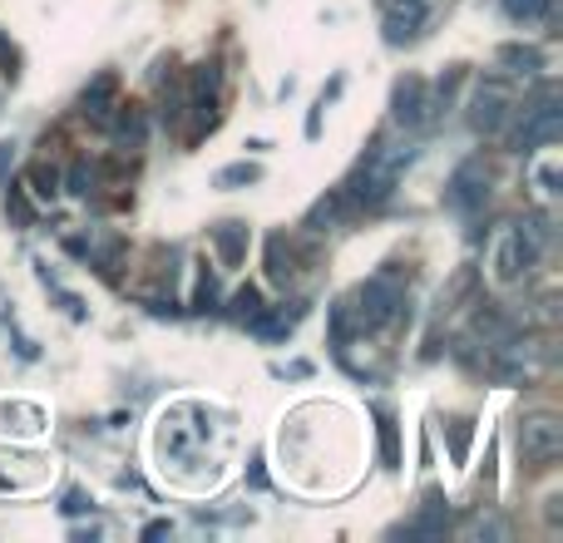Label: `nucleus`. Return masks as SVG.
Segmentation results:
<instances>
[{
  "label": "nucleus",
  "mask_w": 563,
  "mask_h": 543,
  "mask_svg": "<svg viewBox=\"0 0 563 543\" xmlns=\"http://www.w3.org/2000/svg\"><path fill=\"white\" fill-rule=\"evenodd\" d=\"M410 158H416V148L410 144H380L376 154L361 158V168L351 174V184H341L351 213H356V208H380L386 203V198L396 193V178H400V168H406Z\"/></svg>",
  "instance_id": "f257e3e1"
},
{
  "label": "nucleus",
  "mask_w": 563,
  "mask_h": 543,
  "mask_svg": "<svg viewBox=\"0 0 563 543\" xmlns=\"http://www.w3.org/2000/svg\"><path fill=\"white\" fill-rule=\"evenodd\" d=\"M59 509H65V514H85V509H89V499L79 495V489H69V495H65V505H59Z\"/></svg>",
  "instance_id": "5701e85b"
},
{
  "label": "nucleus",
  "mask_w": 563,
  "mask_h": 543,
  "mask_svg": "<svg viewBox=\"0 0 563 543\" xmlns=\"http://www.w3.org/2000/svg\"><path fill=\"white\" fill-rule=\"evenodd\" d=\"M114 95H119V79H114V75H99L95 85L79 95V114L95 119V124H104L109 109H114Z\"/></svg>",
  "instance_id": "9b49d317"
},
{
  "label": "nucleus",
  "mask_w": 563,
  "mask_h": 543,
  "mask_svg": "<svg viewBox=\"0 0 563 543\" xmlns=\"http://www.w3.org/2000/svg\"><path fill=\"white\" fill-rule=\"evenodd\" d=\"M470 440H475V420H450V455H455V465L470 459Z\"/></svg>",
  "instance_id": "a211bd4d"
},
{
  "label": "nucleus",
  "mask_w": 563,
  "mask_h": 543,
  "mask_svg": "<svg viewBox=\"0 0 563 543\" xmlns=\"http://www.w3.org/2000/svg\"><path fill=\"white\" fill-rule=\"evenodd\" d=\"M114 144L119 148H144V114L139 109H124L114 119Z\"/></svg>",
  "instance_id": "4468645a"
},
{
  "label": "nucleus",
  "mask_w": 563,
  "mask_h": 543,
  "mask_svg": "<svg viewBox=\"0 0 563 543\" xmlns=\"http://www.w3.org/2000/svg\"><path fill=\"white\" fill-rule=\"evenodd\" d=\"M485 203H489V174L479 158H470V164H460L455 178L445 184V208H455V213H479Z\"/></svg>",
  "instance_id": "39448f33"
},
{
  "label": "nucleus",
  "mask_w": 563,
  "mask_h": 543,
  "mask_svg": "<svg viewBox=\"0 0 563 543\" xmlns=\"http://www.w3.org/2000/svg\"><path fill=\"white\" fill-rule=\"evenodd\" d=\"M257 178H263L257 164H228L223 174H218V188H243V184H257Z\"/></svg>",
  "instance_id": "aec40b11"
},
{
  "label": "nucleus",
  "mask_w": 563,
  "mask_h": 543,
  "mask_svg": "<svg viewBox=\"0 0 563 543\" xmlns=\"http://www.w3.org/2000/svg\"><path fill=\"white\" fill-rule=\"evenodd\" d=\"M376 420H380V459H386V465H396V415H390V410H376Z\"/></svg>",
  "instance_id": "412c9836"
},
{
  "label": "nucleus",
  "mask_w": 563,
  "mask_h": 543,
  "mask_svg": "<svg viewBox=\"0 0 563 543\" xmlns=\"http://www.w3.org/2000/svg\"><path fill=\"white\" fill-rule=\"evenodd\" d=\"M247 243H253V233H247V223H218L213 228V247H218V257H223V267H238L247 257Z\"/></svg>",
  "instance_id": "9d476101"
},
{
  "label": "nucleus",
  "mask_w": 563,
  "mask_h": 543,
  "mask_svg": "<svg viewBox=\"0 0 563 543\" xmlns=\"http://www.w3.org/2000/svg\"><path fill=\"white\" fill-rule=\"evenodd\" d=\"M400 307H406V291H400V281L390 277V272H380V277L361 281L356 307H351V321H356L361 331H380V326H390V321L400 317Z\"/></svg>",
  "instance_id": "f03ea898"
},
{
  "label": "nucleus",
  "mask_w": 563,
  "mask_h": 543,
  "mask_svg": "<svg viewBox=\"0 0 563 543\" xmlns=\"http://www.w3.org/2000/svg\"><path fill=\"white\" fill-rule=\"evenodd\" d=\"M291 272H297V267H291V243L277 233L273 243H267V277H273V281H287Z\"/></svg>",
  "instance_id": "2eb2a0df"
},
{
  "label": "nucleus",
  "mask_w": 563,
  "mask_h": 543,
  "mask_svg": "<svg viewBox=\"0 0 563 543\" xmlns=\"http://www.w3.org/2000/svg\"><path fill=\"white\" fill-rule=\"evenodd\" d=\"M505 10H509V20H544L549 10H554V0H505Z\"/></svg>",
  "instance_id": "6ab92c4d"
},
{
  "label": "nucleus",
  "mask_w": 563,
  "mask_h": 543,
  "mask_svg": "<svg viewBox=\"0 0 563 543\" xmlns=\"http://www.w3.org/2000/svg\"><path fill=\"white\" fill-rule=\"evenodd\" d=\"M301 311H307V301H282V307L273 311H257L247 326H253V336H263V341H282V336H291V326L301 321Z\"/></svg>",
  "instance_id": "1a4fd4ad"
},
{
  "label": "nucleus",
  "mask_w": 563,
  "mask_h": 543,
  "mask_svg": "<svg viewBox=\"0 0 563 543\" xmlns=\"http://www.w3.org/2000/svg\"><path fill=\"white\" fill-rule=\"evenodd\" d=\"M509 85L505 79H479V89H475V99H470V129L475 134H499L505 129V119H509Z\"/></svg>",
  "instance_id": "20e7f679"
},
{
  "label": "nucleus",
  "mask_w": 563,
  "mask_h": 543,
  "mask_svg": "<svg viewBox=\"0 0 563 543\" xmlns=\"http://www.w3.org/2000/svg\"><path fill=\"white\" fill-rule=\"evenodd\" d=\"M257 311H263V297H257V287H238V291H233V301H228V317L243 321V326L257 317Z\"/></svg>",
  "instance_id": "f3484780"
},
{
  "label": "nucleus",
  "mask_w": 563,
  "mask_h": 543,
  "mask_svg": "<svg viewBox=\"0 0 563 543\" xmlns=\"http://www.w3.org/2000/svg\"><path fill=\"white\" fill-rule=\"evenodd\" d=\"M519 450H525L529 465H554L563 455V425L554 415H529L519 425Z\"/></svg>",
  "instance_id": "423d86ee"
},
{
  "label": "nucleus",
  "mask_w": 563,
  "mask_h": 543,
  "mask_svg": "<svg viewBox=\"0 0 563 543\" xmlns=\"http://www.w3.org/2000/svg\"><path fill=\"white\" fill-rule=\"evenodd\" d=\"M95 188H99V168H89V164H75V168H69V193L89 198Z\"/></svg>",
  "instance_id": "4be33fe9"
},
{
  "label": "nucleus",
  "mask_w": 563,
  "mask_h": 543,
  "mask_svg": "<svg viewBox=\"0 0 563 543\" xmlns=\"http://www.w3.org/2000/svg\"><path fill=\"white\" fill-rule=\"evenodd\" d=\"M426 0H390V15H386V45H410L426 25Z\"/></svg>",
  "instance_id": "6e6552de"
},
{
  "label": "nucleus",
  "mask_w": 563,
  "mask_h": 543,
  "mask_svg": "<svg viewBox=\"0 0 563 543\" xmlns=\"http://www.w3.org/2000/svg\"><path fill=\"white\" fill-rule=\"evenodd\" d=\"M499 65H509V75H539L544 55H539L534 45H505L499 49Z\"/></svg>",
  "instance_id": "ddd939ff"
},
{
  "label": "nucleus",
  "mask_w": 563,
  "mask_h": 543,
  "mask_svg": "<svg viewBox=\"0 0 563 543\" xmlns=\"http://www.w3.org/2000/svg\"><path fill=\"white\" fill-rule=\"evenodd\" d=\"M390 114H396V124H406V129H416V124H430V89H426V79L420 75H406L396 85V95H390Z\"/></svg>",
  "instance_id": "0eeeda50"
},
{
  "label": "nucleus",
  "mask_w": 563,
  "mask_h": 543,
  "mask_svg": "<svg viewBox=\"0 0 563 543\" xmlns=\"http://www.w3.org/2000/svg\"><path fill=\"white\" fill-rule=\"evenodd\" d=\"M445 529H450V509H445V499L430 495V499H426V509H420V519L406 529V534H410V539H445Z\"/></svg>",
  "instance_id": "f8f14e48"
},
{
  "label": "nucleus",
  "mask_w": 563,
  "mask_h": 543,
  "mask_svg": "<svg viewBox=\"0 0 563 543\" xmlns=\"http://www.w3.org/2000/svg\"><path fill=\"white\" fill-rule=\"evenodd\" d=\"M218 85H223V69L208 59V65H198L194 69V85H188V99H213L218 95Z\"/></svg>",
  "instance_id": "dca6fc26"
},
{
  "label": "nucleus",
  "mask_w": 563,
  "mask_h": 543,
  "mask_svg": "<svg viewBox=\"0 0 563 543\" xmlns=\"http://www.w3.org/2000/svg\"><path fill=\"white\" fill-rule=\"evenodd\" d=\"M559 134H563V109H559L554 89H544V99L525 109V124L515 129V148H519V154H534V148L554 144Z\"/></svg>",
  "instance_id": "7ed1b4c3"
},
{
  "label": "nucleus",
  "mask_w": 563,
  "mask_h": 543,
  "mask_svg": "<svg viewBox=\"0 0 563 543\" xmlns=\"http://www.w3.org/2000/svg\"><path fill=\"white\" fill-rule=\"evenodd\" d=\"M168 529H174V524H164V519H158V524H148V529H144V539H164Z\"/></svg>",
  "instance_id": "393cba45"
},
{
  "label": "nucleus",
  "mask_w": 563,
  "mask_h": 543,
  "mask_svg": "<svg viewBox=\"0 0 563 543\" xmlns=\"http://www.w3.org/2000/svg\"><path fill=\"white\" fill-rule=\"evenodd\" d=\"M247 479H253V489H267V475H263V459H253V469H247Z\"/></svg>",
  "instance_id": "b1692460"
}]
</instances>
